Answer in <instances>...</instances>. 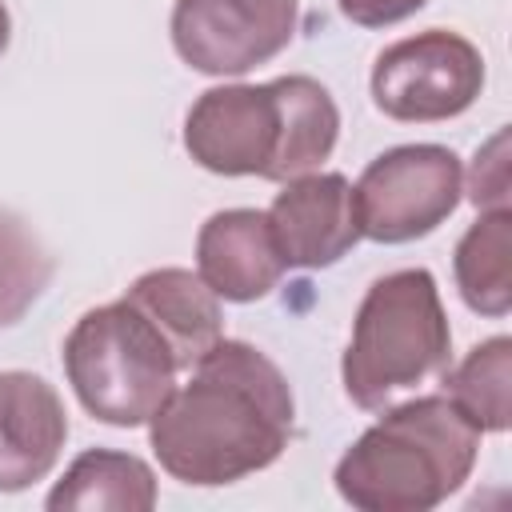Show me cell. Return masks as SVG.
<instances>
[{
	"label": "cell",
	"instance_id": "cell-1",
	"mask_svg": "<svg viewBox=\"0 0 512 512\" xmlns=\"http://www.w3.org/2000/svg\"><path fill=\"white\" fill-rule=\"evenodd\" d=\"M188 372L148 420V444L172 480L220 488L284 456L296 400L260 348L220 336Z\"/></svg>",
	"mask_w": 512,
	"mask_h": 512
},
{
	"label": "cell",
	"instance_id": "cell-2",
	"mask_svg": "<svg viewBox=\"0 0 512 512\" xmlns=\"http://www.w3.org/2000/svg\"><path fill=\"white\" fill-rule=\"evenodd\" d=\"M340 136V108L312 76L268 84H220L196 96L184 116L188 156L216 176L296 180L316 172Z\"/></svg>",
	"mask_w": 512,
	"mask_h": 512
},
{
	"label": "cell",
	"instance_id": "cell-3",
	"mask_svg": "<svg viewBox=\"0 0 512 512\" xmlns=\"http://www.w3.org/2000/svg\"><path fill=\"white\" fill-rule=\"evenodd\" d=\"M480 456V432L440 396L388 404L336 460L332 484L360 512H428L456 496Z\"/></svg>",
	"mask_w": 512,
	"mask_h": 512
},
{
	"label": "cell",
	"instance_id": "cell-4",
	"mask_svg": "<svg viewBox=\"0 0 512 512\" xmlns=\"http://www.w3.org/2000/svg\"><path fill=\"white\" fill-rule=\"evenodd\" d=\"M452 364V328L428 268H396L368 284L340 360L344 392L364 412H384Z\"/></svg>",
	"mask_w": 512,
	"mask_h": 512
},
{
	"label": "cell",
	"instance_id": "cell-5",
	"mask_svg": "<svg viewBox=\"0 0 512 512\" xmlns=\"http://www.w3.org/2000/svg\"><path fill=\"white\" fill-rule=\"evenodd\" d=\"M180 372L168 336L128 296L88 308L64 336V376L76 400L112 428L148 424Z\"/></svg>",
	"mask_w": 512,
	"mask_h": 512
},
{
	"label": "cell",
	"instance_id": "cell-6",
	"mask_svg": "<svg viewBox=\"0 0 512 512\" xmlns=\"http://www.w3.org/2000/svg\"><path fill=\"white\" fill-rule=\"evenodd\" d=\"M464 196L460 156L444 144H400L380 152L356 180L360 236L376 244H412L436 232Z\"/></svg>",
	"mask_w": 512,
	"mask_h": 512
},
{
	"label": "cell",
	"instance_id": "cell-7",
	"mask_svg": "<svg viewBox=\"0 0 512 512\" xmlns=\"http://www.w3.org/2000/svg\"><path fill=\"white\" fill-rule=\"evenodd\" d=\"M372 104L400 124H436L468 112L484 88V56L448 28L388 44L372 64Z\"/></svg>",
	"mask_w": 512,
	"mask_h": 512
},
{
	"label": "cell",
	"instance_id": "cell-8",
	"mask_svg": "<svg viewBox=\"0 0 512 512\" xmlns=\"http://www.w3.org/2000/svg\"><path fill=\"white\" fill-rule=\"evenodd\" d=\"M300 24L296 0H176L172 48L204 76H244L276 60Z\"/></svg>",
	"mask_w": 512,
	"mask_h": 512
},
{
	"label": "cell",
	"instance_id": "cell-9",
	"mask_svg": "<svg viewBox=\"0 0 512 512\" xmlns=\"http://www.w3.org/2000/svg\"><path fill=\"white\" fill-rule=\"evenodd\" d=\"M288 268H332L360 240L356 200L344 172H304L284 180L264 212Z\"/></svg>",
	"mask_w": 512,
	"mask_h": 512
},
{
	"label": "cell",
	"instance_id": "cell-10",
	"mask_svg": "<svg viewBox=\"0 0 512 512\" xmlns=\"http://www.w3.org/2000/svg\"><path fill=\"white\" fill-rule=\"evenodd\" d=\"M68 440L60 392L32 372H0V492H24L44 480Z\"/></svg>",
	"mask_w": 512,
	"mask_h": 512
},
{
	"label": "cell",
	"instance_id": "cell-11",
	"mask_svg": "<svg viewBox=\"0 0 512 512\" xmlns=\"http://www.w3.org/2000/svg\"><path fill=\"white\" fill-rule=\"evenodd\" d=\"M288 272L260 208H224L200 224L196 276L228 304L264 300Z\"/></svg>",
	"mask_w": 512,
	"mask_h": 512
},
{
	"label": "cell",
	"instance_id": "cell-12",
	"mask_svg": "<svg viewBox=\"0 0 512 512\" xmlns=\"http://www.w3.org/2000/svg\"><path fill=\"white\" fill-rule=\"evenodd\" d=\"M124 296L156 320L184 372L224 336L220 296L188 268H152L136 276Z\"/></svg>",
	"mask_w": 512,
	"mask_h": 512
},
{
	"label": "cell",
	"instance_id": "cell-13",
	"mask_svg": "<svg viewBox=\"0 0 512 512\" xmlns=\"http://www.w3.org/2000/svg\"><path fill=\"white\" fill-rule=\"evenodd\" d=\"M44 504L52 512H88V508L148 512L156 508V472L132 452L88 448L52 484Z\"/></svg>",
	"mask_w": 512,
	"mask_h": 512
},
{
	"label": "cell",
	"instance_id": "cell-14",
	"mask_svg": "<svg viewBox=\"0 0 512 512\" xmlns=\"http://www.w3.org/2000/svg\"><path fill=\"white\" fill-rule=\"evenodd\" d=\"M452 272L460 300L488 316L500 320L512 308V212L508 208H488L468 224L452 252Z\"/></svg>",
	"mask_w": 512,
	"mask_h": 512
},
{
	"label": "cell",
	"instance_id": "cell-15",
	"mask_svg": "<svg viewBox=\"0 0 512 512\" xmlns=\"http://www.w3.org/2000/svg\"><path fill=\"white\" fill-rule=\"evenodd\" d=\"M444 396L484 436L512 424V340H480L456 368H444Z\"/></svg>",
	"mask_w": 512,
	"mask_h": 512
},
{
	"label": "cell",
	"instance_id": "cell-16",
	"mask_svg": "<svg viewBox=\"0 0 512 512\" xmlns=\"http://www.w3.org/2000/svg\"><path fill=\"white\" fill-rule=\"evenodd\" d=\"M52 280V256L44 252L32 224L0 208V328H12L48 288Z\"/></svg>",
	"mask_w": 512,
	"mask_h": 512
},
{
	"label": "cell",
	"instance_id": "cell-17",
	"mask_svg": "<svg viewBox=\"0 0 512 512\" xmlns=\"http://www.w3.org/2000/svg\"><path fill=\"white\" fill-rule=\"evenodd\" d=\"M468 200L480 212L508 208V128H500L492 140L476 148L472 172H468Z\"/></svg>",
	"mask_w": 512,
	"mask_h": 512
},
{
	"label": "cell",
	"instance_id": "cell-18",
	"mask_svg": "<svg viewBox=\"0 0 512 512\" xmlns=\"http://www.w3.org/2000/svg\"><path fill=\"white\" fill-rule=\"evenodd\" d=\"M428 0H340V12L360 28H388L416 16Z\"/></svg>",
	"mask_w": 512,
	"mask_h": 512
},
{
	"label": "cell",
	"instance_id": "cell-19",
	"mask_svg": "<svg viewBox=\"0 0 512 512\" xmlns=\"http://www.w3.org/2000/svg\"><path fill=\"white\" fill-rule=\"evenodd\" d=\"M8 40H12V16H8V8H4V0H0V56H4Z\"/></svg>",
	"mask_w": 512,
	"mask_h": 512
}]
</instances>
